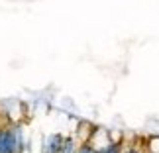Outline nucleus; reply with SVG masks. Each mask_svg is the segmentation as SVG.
Here are the masks:
<instances>
[{"mask_svg": "<svg viewBox=\"0 0 159 153\" xmlns=\"http://www.w3.org/2000/svg\"><path fill=\"white\" fill-rule=\"evenodd\" d=\"M89 147H93L96 153H104L106 149L112 147V143H110V137H108V132L102 130V128H94L93 136L89 139Z\"/></svg>", "mask_w": 159, "mask_h": 153, "instance_id": "f257e3e1", "label": "nucleus"}, {"mask_svg": "<svg viewBox=\"0 0 159 153\" xmlns=\"http://www.w3.org/2000/svg\"><path fill=\"white\" fill-rule=\"evenodd\" d=\"M93 132H94V128H93L90 122H81L79 128H77V132H75L79 143H81V145H87L89 139H90V136H93Z\"/></svg>", "mask_w": 159, "mask_h": 153, "instance_id": "f03ea898", "label": "nucleus"}, {"mask_svg": "<svg viewBox=\"0 0 159 153\" xmlns=\"http://www.w3.org/2000/svg\"><path fill=\"white\" fill-rule=\"evenodd\" d=\"M63 142H65V139L61 136H57V133H55V136H49L47 142H45V153H59Z\"/></svg>", "mask_w": 159, "mask_h": 153, "instance_id": "7ed1b4c3", "label": "nucleus"}, {"mask_svg": "<svg viewBox=\"0 0 159 153\" xmlns=\"http://www.w3.org/2000/svg\"><path fill=\"white\" fill-rule=\"evenodd\" d=\"M145 145H148V153H159V136H151Z\"/></svg>", "mask_w": 159, "mask_h": 153, "instance_id": "20e7f679", "label": "nucleus"}, {"mask_svg": "<svg viewBox=\"0 0 159 153\" xmlns=\"http://www.w3.org/2000/svg\"><path fill=\"white\" fill-rule=\"evenodd\" d=\"M108 137H110V143H112V145H118L122 142V132L112 130V132H108Z\"/></svg>", "mask_w": 159, "mask_h": 153, "instance_id": "39448f33", "label": "nucleus"}, {"mask_svg": "<svg viewBox=\"0 0 159 153\" xmlns=\"http://www.w3.org/2000/svg\"><path fill=\"white\" fill-rule=\"evenodd\" d=\"M77 153H96L93 147H89V145H81V147L77 149Z\"/></svg>", "mask_w": 159, "mask_h": 153, "instance_id": "423d86ee", "label": "nucleus"}]
</instances>
